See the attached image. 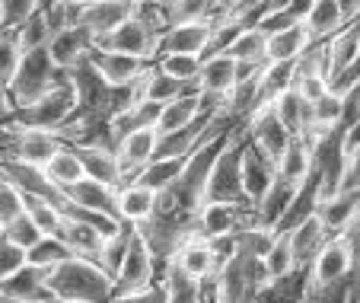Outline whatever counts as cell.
Returning a JSON list of instances; mask_svg holds the SVG:
<instances>
[{
	"label": "cell",
	"mask_w": 360,
	"mask_h": 303,
	"mask_svg": "<svg viewBox=\"0 0 360 303\" xmlns=\"http://www.w3.org/2000/svg\"><path fill=\"white\" fill-rule=\"evenodd\" d=\"M51 297L61 303H112L115 300V278L96 259L68 256L48 268L45 278Z\"/></svg>",
	"instance_id": "1"
},
{
	"label": "cell",
	"mask_w": 360,
	"mask_h": 303,
	"mask_svg": "<svg viewBox=\"0 0 360 303\" xmlns=\"http://www.w3.org/2000/svg\"><path fill=\"white\" fill-rule=\"evenodd\" d=\"M77 106L80 102H77V89L70 83V70H68L64 80L51 93H45L39 102H32L26 109H16L7 125H16V128H41V131H55L58 135L68 125L70 115L77 112Z\"/></svg>",
	"instance_id": "2"
},
{
	"label": "cell",
	"mask_w": 360,
	"mask_h": 303,
	"mask_svg": "<svg viewBox=\"0 0 360 303\" xmlns=\"http://www.w3.org/2000/svg\"><path fill=\"white\" fill-rule=\"evenodd\" d=\"M245 125H239L233 131V137L226 141L224 154L217 156L207 179V195L204 202H224V204H245V189H243V147H245Z\"/></svg>",
	"instance_id": "3"
},
{
	"label": "cell",
	"mask_w": 360,
	"mask_h": 303,
	"mask_svg": "<svg viewBox=\"0 0 360 303\" xmlns=\"http://www.w3.org/2000/svg\"><path fill=\"white\" fill-rule=\"evenodd\" d=\"M68 70H58L48 48H39V51H26L22 54V64L16 70L13 83H10V99H13L16 109H26L32 102H39L45 93L58 87L64 80Z\"/></svg>",
	"instance_id": "4"
},
{
	"label": "cell",
	"mask_w": 360,
	"mask_h": 303,
	"mask_svg": "<svg viewBox=\"0 0 360 303\" xmlns=\"http://www.w3.org/2000/svg\"><path fill=\"white\" fill-rule=\"evenodd\" d=\"M163 278H166V271L160 268L153 249L147 246L141 230L134 227L131 246H128V252H124V262H122V268L115 271V297H128V294H137V290H147L157 281H163Z\"/></svg>",
	"instance_id": "5"
},
{
	"label": "cell",
	"mask_w": 360,
	"mask_h": 303,
	"mask_svg": "<svg viewBox=\"0 0 360 303\" xmlns=\"http://www.w3.org/2000/svg\"><path fill=\"white\" fill-rule=\"evenodd\" d=\"M0 131L7 135V154H4V160L22 163V166H32V169H45L58 156V150L64 147L61 135H55V131L16 128V125H4Z\"/></svg>",
	"instance_id": "6"
},
{
	"label": "cell",
	"mask_w": 360,
	"mask_h": 303,
	"mask_svg": "<svg viewBox=\"0 0 360 303\" xmlns=\"http://www.w3.org/2000/svg\"><path fill=\"white\" fill-rule=\"evenodd\" d=\"M160 39H163V32H160L153 23L143 20L141 13H134L112 35H105L96 48H102V51L131 54V58H141V61H157L160 58Z\"/></svg>",
	"instance_id": "7"
},
{
	"label": "cell",
	"mask_w": 360,
	"mask_h": 303,
	"mask_svg": "<svg viewBox=\"0 0 360 303\" xmlns=\"http://www.w3.org/2000/svg\"><path fill=\"white\" fill-rule=\"evenodd\" d=\"M357 265V249L347 233L341 236H332V240L322 246V252L316 256L313 268H309V287L313 290H326V287H335V284L347 281Z\"/></svg>",
	"instance_id": "8"
},
{
	"label": "cell",
	"mask_w": 360,
	"mask_h": 303,
	"mask_svg": "<svg viewBox=\"0 0 360 303\" xmlns=\"http://www.w3.org/2000/svg\"><path fill=\"white\" fill-rule=\"evenodd\" d=\"M137 4L141 0H93L86 7H74V23L86 29L93 35V42L99 45L105 35H112L122 23H128L137 13Z\"/></svg>",
	"instance_id": "9"
},
{
	"label": "cell",
	"mask_w": 360,
	"mask_h": 303,
	"mask_svg": "<svg viewBox=\"0 0 360 303\" xmlns=\"http://www.w3.org/2000/svg\"><path fill=\"white\" fill-rule=\"evenodd\" d=\"M89 61H93V68L102 74V80L115 89L137 87V83L147 77L150 64H153V61H141V58L118 54V51H102V48H93V51H89Z\"/></svg>",
	"instance_id": "10"
},
{
	"label": "cell",
	"mask_w": 360,
	"mask_h": 303,
	"mask_svg": "<svg viewBox=\"0 0 360 303\" xmlns=\"http://www.w3.org/2000/svg\"><path fill=\"white\" fill-rule=\"evenodd\" d=\"M245 135H249V141L274 163H281V156L287 154V147H290V141H293V135L281 125V118L274 115L271 106L259 109V112L252 115L249 125H245Z\"/></svg>",
	"instance_id": "11"
},
{
	"label": "cell",
	"mask_w": 360,
	"mask_h": 303,
	"mask_svg": "<svg viewBox=\"0 0 360 303\" xmlns=\"http://www.w3.org/2000/svg\"><path fill=\"white\" fill-rule=\"evenodd\" d=\"M252 221V208L245 204H224V202H204L201 214H198V236L201 240H214V236L239 233Z\"/></svg>",
	"instance_id": "12"
},
{
	"label": "cell",
	"mask_w": 360,
	"mask_h": 303,
	"mask_svg": "<svg viewBox=\"0 0 360 303\" xmlns=\"http://www.w3.org/2000/svg\"><path fill=\"white\" fill-rule=\"evenodd\" d=\"M157 144H160V131L157 128H137L131 135H124L118 141L115 154H118V163H122V173H124V185L134 182L137 173L150 166L157 160Z\"/></svg>",
	"instance_id": "13"
},
{
	"label": "cell",
	"mask_w": 360,
	"mask_h": 303,
	"mask_svg": "<svg viewBox=\"0 0 360 303\" xmlns=\"http://www.w3.org/2000/svg\"><path fill=\"white\" fill-rule=\"evenodd\" d=\"M274 179H278V163L268 160V156L262 154L249 137H245V147H243V189H245V202H249V208H255V204L265 198V192L274 185Z\"/></svg>",
	"instance_id": "14"
},
{
	"label": "cell",
	"mask_w": 360,
	"mask_h": 303,
	"mask_svg": "<svg viewBox=\"0 0 360 303\" xmlns=\"http://www.w3.org/2000/svg\"><path fill=\"white\" fill-rule=\"evenodd\" d=\"M64 208H77V211H89V214H105V217H118V189L105 185L96 179H83L77 185H70L64 192ZM122 221V217H118Z\"/></svg>",
	"instance_id": "15"
},
{
	"label": "cell",
	"mask_w": 360,
	"mask_h": 303,
	"mask_svg": "<svg viewBox=\"0 0 360 303\" xmlns=\"http://www.w3.org/2000/svg\"><path fill=\"white\" fill-rule=\"evenodd\" d=\"M239 83V64L230 58V54H214V58H204L201 64V77H198V87H201V96L211 102H220L233 93V87Z\"/></svg>",
	"instance_id": "16"
},
{
	"label": "cell",
	"mask_w": 360,
	"mask_h": 303,
	"mask_svg": "<svg viewBox=\"0 0 360 303\" xmlns=\"http://www.w3.org/2000/svg\"><path fill=\"white\" fill-rule=\"evenodd\" d=\"M172 268H179L185 278H191V281L204 284V281H214L217 278V256H214L211 242L201 240V236H195V240L182 242L179 246V252L172 256Z\"/></svg>",
	"instance_id": "17"
},
{
	"label": "cell",
	"mask_w": 360,
	"mask_h": 303,
	"mask_svg": "<svg viewBox=\"0 0 360 303\" xmlns=\"http://www.w3.org/2000/svg\"><path fill=\"white\" fill-rule=\"evenodd\" d=\"M48 268H39V265H26L22 271H16L13 278L0 284V303H48L55 300L51 290L45 284Z\"/></svg>",
	"instance_id": "18"
},
{
	"label": "cell",
	"mask_w": 360,
	"mask_h": 303,
	"mask_svg": "<svg viewBox=\"0 0 360 303\" xmlns=\"http://www.w3.org/2000/svg\"><path fill=\"white\" fill-rule=\"evenodd\" d=\"M214 39V23H182L169 26L160 39V54H195L204 58Z\"/></svg>",
	"instance_id": "19"
},
{
	"label": "cell",
	"mask_w": 360,
	"mask_h": 303,
	"mask_svg": "<svg viewBox=\"0 0 360 303\" xmlns=\"http://www.w3.org/2000/svg\"><path fill=\"white\" fill-rule=\"evenodd\" d=\"M93 48H96L93 35L74 23V26L55 32V39H51V45H48V54H51V61H55L58 70H74Z\"/></svg>",
	"instance_id": "20"
},
{
	"label": "cell",
	"mask_w": 360,
	"mask_h": 303,
	"mask_svg": "<svg viewBox=\"0 0 360 303\" xmlns=\"http://www.w3.org/2000/svg\"><path fill=\"white\" fill-rule=\"evenodd\" d=\"M68 214V211H64ZM109 236L102 233L96 223H89L86 217H77V214H68L64 217V230H61V242L68 246L74 256H83V259H96L99 262L102 256V246H105Z\"/></svg>",
	"instance_id": "21"
},
{
	"label": "cell",
	"mask_w": 360,
	"mask_h": 303,
	"mask_svg": "<svg viewBox=\"0 0 360 303\" xmlns=\"http://www.w3.org/2000/svg\"><path fill=\"white\" fill-rule=\"evenodd\" d=\"M297 192H300L297 182H287V179H281L278 175L274 185L265 192V198L252 208V221L259 223V227H265V230H278V223L284 221V214L290 211Z\"/></svg>",
	"instance_id": "22"
},
{
	"label": "cell",
	"mask_w": 360,
	"mask_h": 303,
	"mask_svg": "<svg viewBox=\"0 0 360 303\" xmlns=\"http://www.w3.org/2000/svg\"><path fill=\"white\" fill-rule=\"evenodd\" d=\"M74 150H77V156H80L83 169H86V179L105 182V185H115V189H122L124 185V173H122V163H118L115 147L80 144V147H74Z\"/></svg>",
	"instance_id": "23"
},
{
	"label": "cell",
	"mask_w": 360,
	"mask_h": 303,
	"mask_svg": "<svg viewBox=\"0 0 360 303\" xmlns=\"http://www.w3.org/2000/svg\"><path fill=\"white\" fill-rule=\"evenodd\" d=\"M290 246H293V259H297V268L300 271H309L316 262V256L322 252V246H326L332 236H328L326 223L319 221V214H313L309 221H303L297 230H290Z\"/></svg>",
	"instance_id": "24"
},
{
	"label": "cell",
	"mask_w": 360,
	"mask_h": 303,
	"mask_svg": "<svg viewBox=\"0 0 360 303\" xmlns=\"http://www.w3.org/2000/svg\"><path fill=\"white\" fill-rule=\"evenodd\" d=\"M326 54H328V80H341L347 70L354 68V61L360 54V20L347 23L335 39L326 42Z\"/></svg>",
	"instance_id": "25"
},
{
	"label": "cell",
	"mask_w": 360,
	"mask_h": 303,
	"mask_svg": "<svg viewBox=\"0 0 360 303\" xmlns=\"http://www.w3.org/2000/svg\"><path fill=\"white\" fill-rule=\"evenodd\" d=\"M319 221L326 223L328 236H341L347 233V230L354 227V221L360 217V189L354 192H338V195L326 198V202L319 204Z\"/></svg>",
	"instance_id": "26"
},
{
	"label": "cell",
	"mask_w": 360,
	"mask_h": 303,
	"mask_svg": "<svg viewBox=\"0 0 360 303\" xmlns=\"http://www.w3.org/2000/svg\"><path fill=\"white\" fill-rule=\"evenodd\" d=\"M160 204V192L147 189V185H137V182H128L118 189V217L131 227H141L150 217L157 214Z\"/></svg>",
	"instance_id": "27"
},
{
	"label": "cell",
	"mask_w": 360,
	"mask_h": 303,
	"mask_svg": "<svg viewBox=\"0 0 360 303\" xmlns=\"http://www.w3.org/2000/svg\"><path fill=\"white\" fill-rule=\"evenodd\" d=\"M347 26V16H345V7L341 0H313V10L306 16V29L313 35V42H328Z\"/></svg>",
	"instance_id": "28"
},
{
	"label": "cell",
	"mask_w": 360,
	"mask_h": 303,
	"mask_svg": "<svg viewBox=\"0 0 360 303\" xmlns=\"http://www.w3.org/2000/svg\"><path fill=\"white\" fill-rule=\"evenodd\" d=\"M297 83V61H271L262 68L259 77V109L274 106L278 96H284L287 89H293Z\"/></svg>",
	"instance_id": "29"
},
{
	"label": "cell",
	"mask_w": 360,
	"mask_h": 303,
	"mask_svg": "<svg viewBox=\"0 0 360 303\" xmlns=\"http://www.w3.org/2000/svg\"><path fill=\"white\" fill-rule=\"evenodd\" d=\"M224 54H230L243 68H265L268 64V35L262 32L259 26H245Z\"/></svg>",
	"instance_id": "30"
},
{
	"label": "cell",
	"mask_w": 360,
	"mask_h": 303,
	"mask_svg": "<svg viewBox=\"0 0 360 303\" xmlns=\"http://www.w3.org/2000/svg\"><path fill=\"white\" fill-rule=\"evenodd\" d=\"M188 93H201V87H198V83H179V80H172V77H166L163 70L157 68V64H150L147 77L141 80V99L160 102V106L179 99V96H188Z\"/></svg>",
	"instance_id": "31"
},
{
	"label": "cell",
	"mask_w": 360,
	"mask_h": 303,
	"mask_svg": "<svg viewBox=\"0 0 360 303\" xmlns=\"http://www.w3.org/2000/svg\"><path fill=\"white\" fill-rule=\"evenodd\" d=\"M313 45L316 42L309 35V29H306V23L284 29V32H274L268 35V64L271 61H300Z\"/></svg>",
	"instance_id": "32"
},
{
	"label": "cell",
	"mask_w": 360,
	"mask_h": 303,
	"mask_svg": "<svg viewBox=\"0 0 360 303\" xmlns=\"http://www.w3.org/2000/svg\"><path fill=\"white\" fill-rule=\"evenodd\" d=\"M169 26L182 23H214L224 13V0H163Z\"/></svg>",
	"instance_id": "33"
},
{
	"label": "cell",
	"mask_w": 360,
	"mask_h": 303,
	"mask_svg": "<svg viewBox=\"0 0 360 303\" xmlns=\"http://www.w3.org/2000/svg\"><path fill=\"white\" fill-rule=\"evenodd\" d=\"M297 259H293V246H290V236L287 233H278L271 242V249L265 252L262 259V275H265L268 284H278V281H287V278L297 275Z\"/></svg>",
	"instance_id": "34"
},
{
	"label": "cell",
	"mask_w": 360,
	"mask_h": 303,
	"mask_svg": "<svg viewBox=\"0 0 360 303\" xmlns=\"http://www.w3.org/2000/svg\"><path fill=\"white\" fill-rule=\"evenodd\" d=\"M41 173H45V179L51 182L58 192H68L70 185H77V182L86 179V169H83L80 156H77V150L70 147V144H64V147L58 150V156L48 163Z\"/></svg>",
	"instance_id": "35"
},
{
	"label": "cell",
	"mask_w": 360,
	"mask_h": 303,
	"mask_svg": "<svg viewBox=\"0 0 360 303\" xmlns=\"http://www.w3.org/2000/svg\"><path fill=\"white\" fill-rule=\"evenodd\" d=\"M309 173H313V141H309V137H293L287 154L281 156V163H278V175L287 182L303 185V182L309 179Z\"/></svg>",
	"instance_id": "36"
},
{
	"label": "cell",
	"mask_w": 360,
	"mask_h": 303,
	"mask_svg": "<svg viewBox=\"0 0 360 303\" xmlns=\"http://www.w3.org/2000/svg\"><path fill=\"white\" fill-rule=\"evenodd\" d=\"M26 214L32 217V223L41 230L45 236L51 240H61V230H64V208L48 198H35V195H26Z\"/></svg>",
	"instance_id": "37"
},
{
	"label": "cell",
	"mask_w": 360,
	"mask_h": 303,
	"mask_svg": "<svg viewBox=\"0 0 360 303\" xmlns=\"http://www.w3.org/2000/svg\"><path fill=\"white\" fill-rule=\"evenodd\" d=\"M185 163H188V156H179V160H153L143 173L134 175V182L137 185H147V189H153V192H166L172 182L182 175Z\"/></svg>",
	"instance_id": "38"
},
{
	"label": "cell",
	"mask_w": 360,
	"mask_h": 303,
	"mask_svg": "<svg viewBox=\"0 0 360 303\" xmlns=\"http://www.w3.org/2000/svg\"><path fill=\"white\" fill-rule=\"evenodd\" d=\"M153 64H157L166 77H172V80H179V83H198L204 58H195V54H160Z\"/></svg>",
	"instance_id": "39"
},
{
	"label": "cell",
	"mask_w": 360,
	"mask_h": 303,
	"mask_svg": "<svg viewBox=\"0 0 360 303\" xmlns=\"http://www.w3.org/2000/svg\"><path fill=\"white\" fill-rule=\"evenodd\" d=\"M16 39H20L22 51H39V48L51 45V39H55V26H51V20H48L45 10H39L26 26L16 29Z\"/></svg>",
	"instance_id": "40"
},
{
	"label": "cell",
	"mask_w": 360,
	"mask_h": 303,
	"mask_svg": "<svg viewBox=\"0 0 360 303\" xmlns=\"http://www.w3.org/2000/svg\"><path fill=\"white\" fill-rule=\"evenodd\" d=\"M41 10V0H4L0 4V32H16Z\"/></svg>",
	"instance_id": "41"
},
{
	"label": "cell",
	"mask_w": 360,
	"mask_h": 303,
	"mask_svg": "<svg viewBox=\"0 0 360 303\" xmlns=\"http://www.w3.org/2000/svg\"><path fill=\"white\" fill-rule=\"evenodd\" d=\"M22 214H26V192L10 175L0 173V223L7 227Z\"/></svg>",
	"instance_id": "42"
},
{
	"label": "cell",
	"mask_w": 360,
	"mask_h": 303,
	"mask_svg": "<svg viewBox=\"0 0 360 303\" xmlns=\"http://www.w3.org/2000/svg\"><path fill=\"white\" fill-rule=\"evenodd\" d=\"M22 45L20 39H16V32H0V87H7L13 83L16 70H20L22 64Z\"/></svg>",
	"instance_id": "43"
},
{
	"label": "cell",
	"mask_w": 360,
	"mask_h": 303,
	"mask_svg": "<svg viewBox=\"0 0 360 303\" xmlns=\"http://www.w3.org/2000/svg\"><path fill=\"white\" fill-rule=\"evenodd\" d=\"M166 284H169V303H201V284L185 278L179 268H166Z\"/></svg>",
	"instance_id": "44"
},
{
	"label": "cell",
	"mask_w": 360,
	"mask_h": 303,
	"mask_svg": "<svg viewBox=\"0 0 360 303\" xmlns=\"http://www.w3.org/2000/svg\"><path fill=\"white\" fill-rule=\"evenodd\" d=\"M4 236H7V240H13L16 246H22L26 252H32L35 246H39V242L45 240V233H41V230L35 227L32 217H29V214H22V217H16L13 223H7V227H4Z\"/></svg>",
	"instance_id": "45"
},
{
	"label": "cell",
	"mask_w": 360,
	"mask_h": 303,
	"mask_svg": "<svg viewBox=\"0 0 360 303\" xmlns=\"http://www.w3.org/2000/svg\"><path fill=\"white\" fill-rule=\"evenodd\" d=\"M26 265H29V252L22 246H16L13 240L0 236V284L7 281V278H13L16 271H22Z\"/></svg>",
	"instance_id": "46"
},
{
	"label": "cell",
	"mask_w": 360,
	"mask_h": 303,
	"mask_svg": "<svg viewBox=\"0 0 360 303\" xmlns=\"http://www.w3.org/2000/svg\"><path fill=\"white\" fill-rule=\"evenodd\" d=\"M74 256V252L64 246L61 240H51V236H45V240L35 246L32 252H29V265H39V268H51V265H58L61 259Z\"/></svg>",
	"instance_id": "47"
},
{
	"label": "cell",
	"mask_w": 360,
	"mask_h": 303,
	"mask_svg": "<svg viewBox=\"0 0 360 303\" xmlns=\"http://www.w3.org/2000/svg\"><path fill=\"white\" fill-rule=\"evenodd\" d=\"M293 89L313 106V102H319L326 93H332V80H328L326 74H297Z\"/></svg>",
	"instance_id": "48"
},
{
	"label": "cell",
	"mask_w": 360,
	"mask_h": 303,
	"mask_svg": "<svg viewBox=\"0 0 360 303\" xmlns=\"http://www.w3.org/2000/svg\"><path fill=\"white\" fill-rule=\"evenodd\" d=\"M112 303H169V284H166V278H163V281H157L153 287L137 290V294H128V297H115Z\"/></svg>",
	"instance_id": "49"
},
{
	"label": "cell",
	"mask_w": 360,
	"mask_h": 303,
	"mask_svg": "<svg viewBox=\"0 0 360 303\" xmlns=\"http://www.w3.org/2000/svg\"><path fill=\"white\" fill-rule=\"evenodd\" d=\"M360 189V147L347 156L345 163V175H341V189L338 192H354Z\"/></svg>",
	"instance_id": "50"
},
{
	"label": "cell",
	"mask_w": 360,
	"mask_h": 303,
	"mask_svg": "<svg viewBox=\"0 0 360 303\" xmlns=\"http://www.w3.org/2000/svg\"><path fill=\"white\" fill-rule=\"evenodd\" d=\"M13 112H16V106H13V99H10V89L0 87V125H7V121L13 118Z\"/></svg>",
	"instance_id": "51"
},
{
	"label": "cell",
	"mask_w": 360,
	"mask_h": 303,
	"mask_svg": "<svg viewBox=\"0 0 360 303\" xmlns=\"http://www.w3.org/2000/svg\"><path fill=\"white\" fill-rule=\"evenodd\" d=\"M243 4H249V0H224V13H230V10H236V7H243ZM220 13V16H224ZM217 16V20H220Z\"/></svg>",
	"instance_id": "52"
},
{
	"label": "cell",
	"mask_w": 360,
	"mask_h": 303,
	"mask_svg": "<svg viewBox=\"0 0 360 303\" xmlns=\"http://www.w3.org/2000/svg\"><path fill=\"white\" fill-rule=\"evenodd\" d=\"M70 7H86V4H93V0H68Z\"/></svg>",
	"instance_id": "53"
},
{
	"label": "cell",
	"mask_w": 360,
	"mask_h": 303,
	"mask_svg": "<svg viewBox=\"0 0 360 303\" xmlns=\"http://www.w3.org/2000/svg\"><path fill=\"white\" fill-rule=\"evenodd\" d=\"M143 4H163V0H143Z\"/></svg>",
	"instance_id": "54"
},
{
	"label": "cell",
	"mask_w": 360,
	"mask_h": 303,
	"mask_svg": "<svg viewBox=\"0 0 360 303\" xmlns=\"http://www.w3.org/2000/svg\"><path fill=\"white\" fill-rule=\"evenodd\" d=\"M0 236H4V223H0Z\"/></svg>",
	"instance_id": "55"
}]
</instances>
